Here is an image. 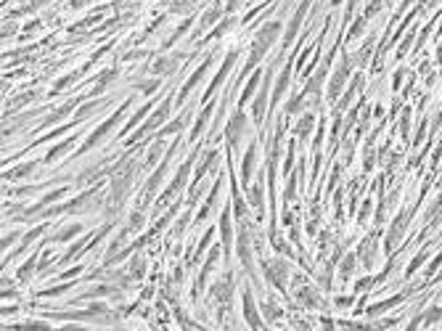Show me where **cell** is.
<instances>
[{
	"label": "cell",
	"mask_w": 442,
	"mask_h": 331,
	"mask_svg": "<svg viewBox=\"0 0 442 331\" xmlns=\"http://www.w3.org/2000/svg\"><path fill=\"white\" fill-rule=\"evenodd\" d=\"M289 80H292V66H284V72H281V77H278L275 88H273V101H278V98H281V93H286Z\"/></svg>",
	"instance_id": "cell-24"
},
{
	"label": "cell",
	"mask_w": 442,
	"mask_h": 331,
	"mask_svg": "<svg viewBox=\"0 0 442 331\" xmlns=\"http://www.w3.org/2000/svg\"><path fill=\"white\" fill-rule=\"evenodd\" d=\"M217 194H220V180L212 186V194H209V199H207V204L202 207V212L196 215V220H204L207 215H209V209H212V204H215V199H217Z\"/></svg>",
	"instance_id": "cell-32"
},
{
	"label": "cell",
	"mask_w": 442,
	"mask_h": 331,
	"mask_svg": "<svg viewBox=\"0 0 442 331\" xmlns=\"http://www.w3.org/2000/svg\"><path fill=\"white\" fill-rule=\"evenodd\" d=\"M209 239H212V231H209L207 236H204V239H202V244H199V249H196V260H199V254L207 249V246H209Z\"/></svg>",
	"instance_id": "cell-54"
},
{
	"label": "cell",
	"mask_w": 442,
	"mask_h": 331,
	"mask_svg": "<svg viewBox=\"0 0 442 331\" xmlns=\"http://www.w3.org/2000/svg\"><path fill=\"white\" fill-rule=\"evenodd\" d=\"M69 286H66V283H61V286H56V289H48V291H45V297H56V294H64Z\"/></svg>",
	"instance_id": "cell-55"
},
{
	"label": "cell",
	"mask_w": 442,
	"mask_h": 331,
	"mask_svg": "<svg viewBox=\"0 0 442 331\" xmlns=\"http://www.w3.org/2000/svg\"><path fill=\"white\" fill-rule=\"evenodd\" d=\"M278 32H281V24L278 21H267V24L254 34V43H252V53H249V58H247V72L249 69H254L257 66V61L267 53V48L275 43V38H278Z\"/></svg>",
	"instance_id": "cell-2"
},
{
	"label": "cell",
	"mask_w": 442,
	"mask_h": 331,
	"mask_svg": "<svg viewBox=\"0 0 442 331\" xmlns=\"http://www.w3.org/2000/svg\"><path fill=\"white\" fill-rule=\"evenodd\" d=\"M439 263H442V257H437V260H434V263H432V268H429V270H426V276H432V273H434V270L439 268Z\"/></svg>",
	"instance_id": "cell-62"
},
{
	"label": "cell",
	"mask_w": 442,
	"mask_h": 331,
	"mask_svg": "<svg viewBox=\"0 0 442 331\" xmlns=\"http://www.w3.org/2000/svg\"><path fill=\"white\" fill-rule=\"evenodd\" d=\"M77 233H83V226H79V223H72V226H66V228H61V231H56L53 241H69V239H74Z\"/></svg>",
	"instance_id": "cell-27"
},
{
	"label": "cell",
	"mask_w": 442,
	"mask_h": 331,
	"mask_svg": "<svg viewBox=\"0 0 442 331\" xmlns=\"http://www.w3.org/2000/svg\"><path fill=\"white\" fill-rule=\"evenodd\" d=\"M307 6H310V0H302V6L294 11L292 21H289V29H286V34H284V45H292V43H294L297 32H299V27H302V19H305V14H307Z\"/></svg>",
	"instance_id": "cell-13"
},
{
	"label": "cell",
	"mask_w": 442,
	"mask_h": 331,
	"mask_svg": "<svg viewBox=\"0 0 442 331\" xmlns=\"http://www.w3.org/2000/svg\"><path fill=\"white\" fill-rule=\"evenodd\" d=\"M185 122H188V112H183V114L178 117V120L172 122V125H167V130H162V133H165V135H167V133H178V130H183V125H185Z\"/></svg>",
	"instance_id": "cell-40"
},
{
	"label": "cell",
	"mask_w": 442,
	"mask_h": 331,
	"mask_svg": "<svg viewBox=\"0 0 442 331\" xmlns=\"http://www.w3.org/2000/svg\"><path fill=\"white\" fill-rule=\"evenodd\" d=\"M347 77H350V58H342V64L336 66V75L331 77V82H329V98L334 101V98H339V93H342V88H344V82H347Z\"/></svg>",
	"instance_id": "cell-10"
},
{
	"label": "cell",
	"mask_w": 442,
	"mask_h": 331,
	"mask_svg": "<svg viewBox=\"0 0 442 331\" xmlns=\"http://www.w3.org/2000/svg\"><path fill=\"white\" fill-rule=\"evenodd\" d=\"M217 257H220V249L215 246V249L209 252V260H207V263H204V268H202L199 283H196V286H193V297H196V294H199V291L204 289V281H207V276H209V273H212V268H215V263H217Z\"/></svg>",
	"instance_id": "cell-19"
},
{
	"label": "cell",
	"mask_w": 442,
	"mask_h": 331,
	"mask_svg": "<svg viewBox=\"0 0 442 331\" xmlns=\"http://www.w3.org/2000/svg\"><path fill=\"white\" fill-rule=\"evenodd\" d=\"M141 226H143V215H141V212H135V217H130V228L138 231Z\"/></svg>",
	"instance_id": "cell-53"
},
{
	"label": "cell",
	"mask_w": 442,
	"mask_h": 331,
	"mask_svg": "<svg viewBox=\"0 0 442 331\" xmlns=\"http://www.w3.org/2000/svg\"><path fill=\"white\" fill-rule=\"evenodd\" d=\"M254 159H257V146H249L247 151V157H244V172H241V178H244V186H249L252 180V170H254Z\"/></svg>",
	"instance_id": "cell-21"
},
{
	"label": "cell",
	"mask_w": 442,
	"mask_h": 331,
	"mask_svg": "<svg viewBox=\"0 0 442 331\" xmlns=\"http://www.w3.org/2000/svg\"><path fill=\"white\" fill-rule=\"evenodd\" d=\"M233 207H236V217H238V220L247 217V204H244V199L238 196V188L233 191Z\"/></svg>",
	"instance_id": "cell-41"
},
{
	"label": "cell",
	"mask_w": 442,
	"mask_h": 331,
	"mask_svg": "<svg viewBox=\"0 0 442 331\" xmlns=\"http://www.w3.org/2000/svg\"><path fill=\"white\" fill-rule=\"evenodd\" d=\"M191 159H193V157H191ZM191 159H185V162H183V167L178 170V175H175V180H172V183H170V188H167V194H165V196H162V199H159V202H156V207H165V204L170 202V199H172V196H178V194L183 191V186H185V180H188V172H191Z\"/></svg>",
	"instance_id": "cell-6"
},
{
	"label": "cell",
	"mask_w": 442,
	"mask_h": 331,
	"mask_svg": "<svg viewBox=\"0 0 442 331\" xmlns=\"http://www.w3.org/2000/svg\"><path fill=\"white\" fill-rule=\"evenodd\" d=\"M101 106H103V101H88V103L83 106V109H79V114H77V120H85V117H88V114H93V112H98V109H101Z\"/></svg>",
	"instance_id": "cell-38"
},
{
	"label": "cell",
	"mask_w": 442,
	"mask_h": 331,
	"mask_svg": "<svg viewBox=\"0 0 442 331\" xmlns=\"http://www.w3.org/2000/svg\"><path fill=\"white\" fill-rule=\"evenodd\" d=\"M34 265H37V257H29L27 263L19 268V276H16V278H19V281H29L32 273H34Z\"/></svg>",
	"instance_id": "cell-33"
},
{
	"label": "cell",
	"mask_w": 442,
	"mask_h": 331,
	"mask_svg": "<svg viewBox=\"0 0 442 331\" xmlns=\"http://www.w3.org/2000/svg\"><path fill=\"white\" fill-rule=\"evenodd\" d=\"M336 305H339V307H350L352 300H350V297H339V300H336Z\"/></svg>",
	"instance_id": "cell-61"
},
{
	"label": "cell",
	"mask_w": 442,
	"mask_h": 331,
	"mask_svg": "<svg viewBox=\"0 0 442 331\" xmlns=\"http://www.w3.org/2000/svg\"><path fill=\"white\" fill-rule=\"evenodd\" d=\"M244 130H247V117H244V112H236L233 117H230L228 127H225V138H228L230 149L238 146V140L244 138Z\"/></svg>",
	"instance_id": "cell-7"
},
{
	"label": "cell",
	"mask_w": 442,
	"mask_h": 331,
	"mask_svg": "<svg viewBox=\"0 0 442 331\" xmlns=\"http://www.w3.org/2000/svg\"><path fill=\"white\" fill-rule=\"evenodd\" d=\"M34 167H37V164H34V162H27V164H21V167H16V170H11V172H6V178L8 180H14V178H24V175H29Z\"/></svg>",
	"instance_id": "cell-35"
},
{
	"label": "cell",
	"mask_w": 442,
	"mask_h": 331,
	"mask_svg": "<svg viewBox=\"0 0 442 331\" xmlns=\"http://www.w3.org/2000/svg\"><path fill=\"white\" fill-rule=\"evenodd\" d=\"M355 257L357 254H344V260H342V265H339V278H350L352 276V270H355Z\"/></svg>",
	"instance_id": "cell-31"
},
{
	"label": "cell",
	"mask_w": 442,
	"mask_h": 331,
	"mask_svg": "<svg viewBox=\"0 0 442 331\" xmlns=\"http://www.w3.org/2000/svg\"><path fill=\"white\" fill-rule=\"evenodd\" d=\"M72 106H74V103H66V106H61L59 112H56V114H51L48 120H45V125H51V122H59L61 117H66V114H69V109H72Z\"/></svg>",
	"instance_id": "cell-46"
},
{
	"label": "cell",
	"mask_w": 442,
	"mask_h": 331,
	"mask_svg": "<svg viewBox=\"0 0 442 331\" xmlns=\"http://www.w3.org/2000/svg\"><path fill=\"white\" fill-rule=\"evenodd\" d=\"M212 159H215V151H209L207 157H204V162L199 164V170H196V180H202V175L207 172V167H209V164H212Z\"/></svg>",
	"instance_id": "cell-45"
},
{
	"label": "cell",
	"mask_w": 442,
	"mask_h": 331,
	"mask_svg": "<svg viewBox=\"0 0 442 331\" xmlns=\"http://www.w3.org/2000/svg\"><path fill=\"white\" fill-rule=\"evenodd\" d=\"M241 6V0H228V6H225V11H228V14H233V11Z\"/></svg>",
	"instance_id": "cell-58"
},
{
	"label": "cell",
	"mask_w": 442,
	"mask_h": 331,
	"mask_svg": "<svg viewBox=\"0 0 442 331\" xmlns=\"http://www.w3.org/2000/svg\"><path fill=\"white\" fill-rule=\"evenodd\" d=\"M135 180V162L130 159L125 164V172L119 170L117 175H111V191H109V215L114 217V212H119L122 204L127 202V194H130V186Z\"/></svg>",
	"instance_id": "cell-1"
},
{
	"label": "cell",
	"mask_w": 442,
	"mask_h": 331,
	"mask_svg": "<svg viewBox=\"0 0 442 331\" xmlns=\"http://www.w3.org/2000/svg\"><path fill=\"white\" fill-rule=\"evenodd\" d=\"M212 297H215V302H220V305H228L230 302V297H233V276H225V278H220L215 286H212Z\"/></svg>",
	"instance_id": "cell-14"
},
{
	"label": "cell",
	"mask_w": 442,
	"mask_h": 331,
	"mask_svg": "<svg viewBox=\"0 0 442 331\" xmlns=\"http://www.w3.org/2000/svg\"><path fill=\"white\" fill-rule=\"evenodd\" d=\"M16 239H19V233H8V236H3V249H6V246H11Z\"/></svg>",
	"instance_id": "cell-57"
},
{
	"label": "cell",
	"mask_w": 442,
	"mask_h": 331,
	"mask_svg": "<svg viewBox=\"0 0 442 331\" xmlns=\"http://www.w3.org/2000/svg\"><path fill=\"white\" fill-rule=\"evenodd\" d=\"M257 85H260V72H254V75H252V80L247 82V88H244V96H241V98L247 101V98L252 96V93H254V88H257Z\"/></svg>",
	"instance_id": "cell-42"
},
{
	"label": "cell",
	"mask_w": 442,
	"mask_h": 331,
	"mask_svg": "<svg viewBox=\"0 0 442 331\" xmlns=\"http://www.w3.org/2000/svg\"><path fill=\"white\" fill-rule=\"evenodd\" d=\"M170 106H172V98H167V101L162 103V106H159V109H156L154 114L148 117V120L143 122V127L138 130L135 135H133V140H130V143H135L138 138H143V135H148V133H154V130H156L159 125H165V120H167V117H170Z\"/></svg>",
	"instance_id": "cell-4"
},
{
	"label": "cell",
	"mask_w": 442,
	"mask_h": 331,
	"mask_svg": "<svg viewBox=\"0 0 442 331\" xmlns=\"http://www.w3.org/2000/svg\"><path fill=\"white\" fill-rule=\"evenodd\" d=\"M408 220H411V215H408V212H403V215L392 223V228H389V239H387V249H392V246L403 239V231L408 228Z\"/></svg>",
	"instance_id": "cell-15"
},
{
	"label": "cell",
	"mask_w": 442,
	"mask_h": 331,
	"mask_svg": "<svg viewBox=\"0 0 442 331\" xmlns=\"http://www.w3.org/2000/svg\"><path fill=\"white\" fill-rule=\"evenodd\" d=\"M437 318H442V307H432V310L424 313V321H426V323H434Z\"/></svg>",
	"instance_id": "cell-48"
},
{
	"label": "cell",
	"mask_w": 442,
	"mask_h": 331,
	"mask_svg": "<svg viewBox=\"0 0 442 331\" xmlns=\"http://www.w3.org/2000/svg\"><path fill=\"white\" fill-rule=\"evenodd\" d=\"M185 223H188V215H180V220H178V226H175V236H180V233H183V228H185Z\"/></svg>",
	"instance_id": "cell-56"
},
{
	"label": "cell",
	"mask_w": 442,
	"mask_h": 331,
	"mask_svg": "<svg viewBox=\"0 0 442 331\" xmlns=\"http://www.w3.org/2000/svg\"><path fill=\"white\" fill-rule=\"evenodd\" d=\"M119 289L117 286H93V289H88V291H83L79 294V300H93V297H119Z\"/></svg>",
	"instance_id": "cell-20"
},
{
	"label": "cell",
	"mask_w": 442,
	"mask_h": 331,
	"mask_svg": "<svg viewBox=\"0 0 442 331\" xmlns=\"http://www.w3.org/2000/svg\"><path fill=\"white\" fill-rule=\"evenodd\" d=\"M233 64H236V51H230V53H228V58H225V61H223V66H220V72H217V77L212 80V88H209V90H207V98H212V93H215V88H220V85H223V80L228 77V72H230V69H233Z\"/></svg>",
	"instance_id": "cell-16"
},
{
	"label": "cell",
	"mask_w": 442,
	"mask_h": 331,
	"mask_svg": "<svg viewBox=\"0 0 442 331\" xmlns=\"http://www.w3.org/2000/svg\"><path fill=\"white\" fill-rule=\"evenodd\" d=\"M98 207H101V194H98V191H90V194L77 196L74 202L64 204L61 209H64V212H88V209H98Z\"/></svg>",
	"instance_id": "cell-8"
},
{
	"label": "cell",
	"mask_w": 442,
	"mask_h": 331,
	"mask_svg": "<svg viewBox=\"0 0 442 331\" xmlns=\"http://www.w3.org/2000/svg\"><path fill=\"white\" fill-rule=\"evenodd\" d=\"M162 149H165V146H162V140H159V143H156L154 149L148 151V164H154V162L159 159V151H162Z\"/></svg>",
	"instance_id": "cell-52"
},
{
	"label": "cell",
	"mask_w": 442,
	"mask_h": 331,
	"mask_svg": "<svg viewBox=\"0 0 442 331\" xmlns=\"http://www.w3.org/2000/svg\"><path fill=\"white\" fill-rule=\"evenodd\" d=\"M209 114H212V106H207V109L199 114V120H196V125H193V138L204 130V125H207V120H209Z\"/></svg>",
	"instance_id": "cell-39"
},
{
	"label": "cell",
	"mask_w": 442,
	"mask_h": 331,
	"mask_svg": "<svg viewBox=\"0 0 442 331\" xmlns=\"http://www.w3.org/2000/svg\"><path fill=\"white\" fill-rule=\"evenodd\" d=\"M294 188H297V175H292V178H289V186H286V204L294 199Z\"/></svg>",
	"instance_id": "cell-49"
},
{
	"label": "cell",
	"mask_w": 442,
	"mask_h": 331,
	"mask_svg": "<svg viewBox=\"0 0 442 331\" xmlns=\"http://www.w3.org/2000/svg\"><path fill=\"white\" fill-rule=\"evenodd\" d=\"M156 88H159V77H156V75H151V80H143V82H141V90H143V93H154Z\"/></svg>",
	"instance_id": "cell-44"
},
{
	"label": "cell",
	"mask_w": 442,
	"mask_h": 331,
	"mask_svg": "<svg viewBox=\"0 0 442 331\" xmlns=\"http://www.w3.org/2000/svg\"><path fill=\"white\" fill-rule=\"evenodd\" d=\"M72 143H74V138H66L64 143H59V146H56L53 151H48V157H45V162H53V159H59L64 151H69V149H72Z\"/></svg>",
	"instance_id": "cell-34"
},
{
	"label": "cell",
	"mask_w": 442,
	"mask_h": 331,
	"mask_svg": "<svg viewBox=\"0 0 442 331\" xmlns=\"http://www.w3.org/2000/svg\"><path fill=\"white\" fill-rule=\"evenodd\" d=\"M146 273V263H143V257H133V265H130V276L138 281V278H143Z\"/></svg>",
	"instance_id": "cell-36"
},
{
	"label": "cell",
	"mask_w": 442,
	"mask_h": 331,
	"mask_svg": "<svg viewBox=\"0 0 442 331\" xmlns=\"http://www.w3.org/2000/svg\"><path fill=\"white\" fill-rule=\"evenodd\" d=\"M262 270H265V278L270 281L275 289L286 291V283H289V265L284 263L281 257H275V260H265V263H262Z\"/></svg>",
	"instance_id": "cell-3"
},
{
	"label": "cell",
	"mask_w": 442,
	"mask_h": 331,
	"mask_svg": "<svg viewBox=\"0 0 442 331\" xmlns=\"http://www.w3.org/2000/svg\"><path fill=\"white\" fill-rule=\"evenodd\" d=\"M85 241H88V239H85V236H83V239H79V241H77V244L72 246V249H69V252L64 254V263H69V260H74V257L79 254V249H83V246H85Z\"/></svg>",
	"instance_id": "cell-43"
},
{
	"label": "cell",
	"mask_w": 442,
	"mask_h": 331,
	"mask_svg": "<svg viewBox=\"0 0 442 331\" xmlns=\"http://www.w3.org/2000/svg\"><path fill=\"white\" fill-rule=\"evenodd\" d=\"M244 315H247V321L252 328H260L262 326V318L257 315V307H254V300L249 291H244Z\"/></svg>",
	"instance_id": "cell-18"
},
{
	"label": "cell",
	"mask_w": 442,
	"mask_h": 331,
	"mask_svg": "<svg viewBox=\"0 0 442 331\" xmlns=\"http://www.w3.org/2000/svg\"><path fill=\"white\" fill-rule=\"evenodd\" d=\"M312 125H315V117L312 114H302V120L297 122V135L305 140V138H310V133H312Z\"/></svg>",
	"instance_id": "cell-25"
},
{
	"label": "cell",
	"mask_w": 442,
	"mask_h": 331,
	"mask_svg": "<svg viewBox=\"0 0 442 331\" xmlns=\"http://www.w3.org/2000/svg\"><path fill=\"white\" fill-rule=\"evenodd\" d=\"M294 294H297L299 305L310 307V310H318V307H326V302L320 300V294H318L315 289H312V286H307V283H302V286H299Z\"/></svg>",
	"instance_id": "cell-12"
},
{
	"label": "cell",
	"mask_w": 442,
	"mask_h": 331,
	"mask_svg": "<svg viewBox=\"0 0 442 331\" xmlns=\"http://www.w3.org/2000/svg\"><path fill=\"white\" fill-rule=\"evenodd\" d=\"M125 109H127V106H122V109H117V114H114L111 120H106V122H103V125H101V127L96 130V133H93V135H90V138L85 140V143H83V151H90V149H96V146L101 143V140L106 138V135L111 133V130H114V127H117V125L122 122V117H125Z\"/></svg>",
	"instance_id": "cell-5"
},
{
	"label": "cell",
	"mask_w": 442,
	"mask_h": 331,
	"mask_svg": "<svg viewBox=\"0 0 442 331\" xmlns=\"http://www.w3.org/2000/svg\"><path fill=\"white\" fill-rule=\"evenodd\" d=\"M320 85H323V69H318V72H315V75H312V77H310V82H307V88H305V90H302V93H305V98H307V96H312V98H315V101H318V93H320Z\"/></svg>",
	"instance_id": "cell-23"
},
{
	"label": "cell",
	"mask_w": 442,
	"mask_h": 331,
	"mask_svg": "<svg viewBox=\"0 0 442 331\" xmlns=\"http://www.w3.org/2000/svg\"><path fill=\"white\" fill-rule=\"evenodd\" d=\"M43 231H45V226H40V228H34V231H29V233L24 236V241H21V246H27V244H32V241H34V239H37V236H40Z\"/></svg>",
	"instance_id": "cell-50"
},
{
	"label": "cell",
	"mask_w": 442,
	"mask_h": 331,
	"mask_svg": "<svg viewBox=\"0 0 442 331\" xmlns=\"http://www.w3.org/2000/svg\"><path fill=\"white\" fill-rule=\"evenodd\" d=\"M217 19H220V8L215 6V8H209V11H207V14L202 16V21H199V29H196V32H199V34H202L204 29H209V27H212V24H215V21H217Z\"/></svg>",
	"instance_id": "cell-29"
},
{
	"label": "cell",
	"mask_w": 442,
	"mask_h": 331,
	"mask_svg": "<svg viewBox=\"0 0 442 331\" xmlns=\"http://www.w3.org/2000/svg\"><path fill=\"white\" fill-rule=\"evenodd\" d=\"M175 64H178V58H159V61H156L154 66H151V75L162 77V75L172 72V69H175Z\"/></svg>",
	"instance_id": "cell-26"
},
{
	"label": "cell",
	"mask_w": 442,
	"mask_h": 331,
	"mask_svg": "<svg viewBox=\"0 0 442 331\" xmlns=\"http://www.w3.org/2000/svg\"><path fill=\"white\" fill-rule=\"evenodd\" d=\"M249 204L257 209V217L262 220V215H265V204H262V186H260V183L249 188Z\"/></svg>",
	"instance_id": "cell-22"
},
{
	"label": "cell",
	"mask_w": 442,
	"mask_h": 331,
	"mask_svg": "<svg viewBox=\"0 0 442 331\" xmlns=\"http://www.w3.org/2000/svg\"><path fill=\"white\" fill-rule=\"evenodd\" d=\"M262 310H265V321H278L284 313H281V307H278L273 300H265L262 302Z\"/></svg>",
	"instance_id": "cell-30"
},
{
	"label": "cell",
	"mask_w": 442,
	"mask_h": 331,
	"mask_svg": "<svg viewBox=\"0 0 442 331\" xmlns=\"http://www.w3.org/2000/svg\"><path fill=\"white\" fill-rule=\"evenodd\" d=\"M230 27H233V19H225L223 24H220V27H217V29L212 32V38H220V34H225V32L230 29Z\"/></svg>",
	"instance_id": "cell-51"
},
{
	"label": "cell",
	"mask_w": 442,
	"mask_h": 331,
	"mask_svg": "<svg viewBox=\"0 0 442 331\" xmlns=\"http://www.w3.org/2000/svg\"><path fill=\"white\" fill-rule=\"evenodd\" d=\"M357 6H360V0H350V6H347V19L355 14V8H357Z\"/></svg>",
	"instance_id": "cell-59"
},
{
	"label": "cell",
	"mask_w": 442,
	"mask_h": 331,
	"mask_svg": "<svg viewBox=\"0 0 442 331\" xmlns=\"http://www.w3.org/2000/svg\"><path fill=\"white\" fill-rule=\"evenodd\" d=\"M238 260H241V265H244V270L254 278V281H260L257 278V273H254V263H252V246H249V233L247 231H238Z\"/></svg>",
	"instance_id": "cell-9"
},
{
	"label": "cell",
	"mask_w": 442,
	"mask_h": 331,
	"mask_svg": "<svg viewBox=\"0 0 442 331\" xmlns=\"http://www.w3.org/2000/svg\"><path fill=\"white\" fill-rule=\"evenodd\" d=\"M114 77H117V72H114V69H106V72L98 77V82H96V93H103V90H106V85H109Z\"/></svg>",
	"instance_id": "cell-37"
},
{
	"label": "cell",
	"mask_w": 442,
	"mask_h": 331,
	"mask_svg": "<svg viewBox=\"0 0 442 331\" xmlns=\"http://www.w3.org/2000/svg\"><path fill=\"white\" fill-rule=\"evenodd\" d=\"M400 302V297H394V300H387V302H379V305H374V307H371V315H376V313H381V310H387V307H392V305H397Z\"/></svg>",
	"instance_id": "cell-47"
},
{
	"label": "cell",
	"mask_w": 442,
	"mask_h": 331,
	"mask_svg": "<svg viewBox=\"0 0 442 331\" xmlns=\"http://www.w3.org/2000/svg\"><path fill=\"white\" fill-rule=\"evenodd\" d=\"M148 109H151V106H143V109H141V112H138V114H135V117H133V120H130V127H133V125H135V122H138V120H141V117H143V114H146V112H148Z\"/></svg>",
	"instance_id": "cell-60"
},
{
	"label": "cell",
	"mask_w": 442,
	"mask_h": 331,
	"mask_svg": "<svg viewBox=\"0 0 442 331\" xmlns=\"http://www.w3.org/2000/svg\"><path fill=\"white\" fill-rule=\"evenodd\" d=\"M267 96H270V75L265 77V85L260 88V96L254 98V103H252V114H254V122H262L265 120V112H267Z\"/></svg>",
	"instance_id": "cell-11"
},
{
	"label": "cell",
	"mask_w": 442,
	"mask_h": 331,
	"mask_svg": "<svg viewBox=\"0 0 442 331\" xmlns=\"http://www.w3.org/2000/svg\"><path fill=\"white\" fill-rule=\"evenodd\" d=\"M209 64H212V58H207V61H204L202 66H199V72H196V75H191V80L185 82V88L180 90V96H178V103H183L185 98H188V93H191V90L196 88V82H199V80H202V77H204V75L209 72Z\"/></svg>",
	"instance_id": "cell-17"
},
{
	"label": "cell",
	"mask_w": 442,
	"mask_h": 331,
	"mask_svg": "<svg viewBox=\"0 0 442 331\" xmlns=\"http://www.w3.org/2000/svg\"><path fill=\"white\" fill-rule=\"evenodd\" d=\"M230 212H225L223 217H220V233H223V246L225 249H230V241H233V231H230Z\"/></svg>",
	"instance_id": "cell-28"
}]
</instances>
